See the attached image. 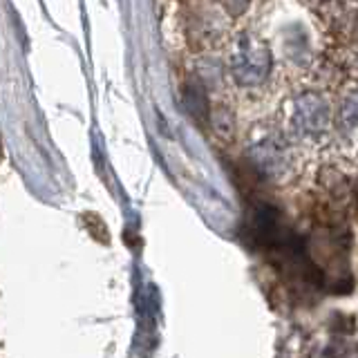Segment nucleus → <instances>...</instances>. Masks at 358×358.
Instances as JSON below:
<instances>
[{
	"label": "nucleus",
	"instance_id": "f257e3e1",
	"mask_svg": "<svg viewBox=\"0 0 358 358\" xmlns=\"http://www.w3.org/2000/svg\"><path fill=\"white\" fill-rule=\"evenodd\" d=\"M0 152H3V148H0Z\"/></svg>",
	"mask_w": 358,
	"mask_h": 358
}]
</instances>
